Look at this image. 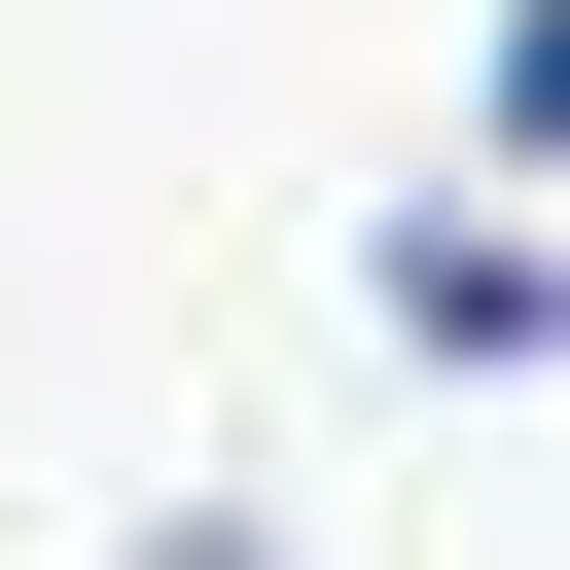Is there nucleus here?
I'll return each mask as SVG.
<instances>
[{
    "instance_id": "obj_1",
    "label": "nucleus",
    "mask_w": 570,
    "mask_h": 570,
    "mask_svg": "<svg viewBox=\"0 0 570 570\" xmlns=\"http://www.w3.org/2000/svg\"><path fill=\"white\" fill-rule=\"evenodd\" d=\"M392 356H534V214H392Z\"/></svg>"
},
{
    "instance_id": "obj_2",
    "label": "nucleus",
    "mask_w": 570,
    "mask_h": 570,
    "mask_svg": "<svg viewBox=\"0 0 570 570\" xmlns=\"http://www.w3.org/2000/svg\"><path fill=\"white\" fill-rule=\"evenodd\" d=\"M142 570H249V534H142Z\"/></svg>"
}]
</instances>
